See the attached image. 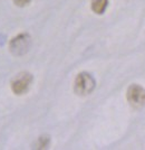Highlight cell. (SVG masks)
I'll return each mask as SVG.
<instances>
[{
  "instance_id": "cell-1",
  "label": "cell",
  "mask_w": 145,
  "mask_h": 150,
  "mask_svg": "<svg viewBox=\"0 0 145 150\" xmlns=\"http://www.w3.org/2000/svg\"><path fill=\"white\" fill-rule=\"evenodd\" d=\"M95 85H96V82L93 75L87 72H82L76 76L74 90H75V93L78 95H88L94 91Z\"/></svg>"
},
{
  "instance_id": "cell-2",
  "label": "cell",
  "mask_w": 145,
  "mask_h": 150,
  "mask_svg": "<svg viewBox=\"0 0 145 150\" xmlns=\"http://www.w3.org/2000/svg\"><path fill=\"white\" fill-rule=\"evenodd\" d=\"M34 77L28 72H21L17 74L11 81V90L17 95H22L29 91L32 86Z\"/></svg>"
},
{
  "instance_id": "cell-3",
  "label": "cell",
  "mask_w": 145,
  "mask_h": 150,
  "mask_svg": "<svg viewBox=\"0 0 145 150\" xmlns=\"http://www.w3.org/2000/svg\"><path fill=\"white\" fill-rule=\"evenodd\" d=\"M127 101L134 109H141L145 105V88L139 84H132L126 92Z\"/></svg>"
},
{
  "instance_id": "cell-4",
  "label": "cell",
  "mask_w": 145,
  "mask_h": 150,
  "mask_svg": "<svg viewBox=\"0 0 145 150\" xmlns=\"http://www.w3.org/2000/svg\"><path fill=\"white\" fill-rule=\"evenodd\" d=\"M30 46V36L28 34H19L18 36L11 39L10 42V50L15 55H22L28 50Z\"/></svg>"
},
{
  "instance_id": "cell-5",
  "label": "cell",
  "mask_w": 145,
  "mask_h": 150,
  "mask_svg": "<svg viewBox=\"0 0 145 150\" xmlns=\"http://www.w3.org/2000/svg\"><path fill=\"white\" fill-rule=\"evenodd\" d=\"M108 0H92V10L96 15H103L107 9Z\"/></svg>"
},
{
  "instance_id": "cell-6",
  "label": "cell",
  "mask_w": 145,
  "mask_h": 150,
  "mask_svg": "<svg viewBox=\"0 0 145 150\" xmlns=\"http://www.w3.org/2000/svg\"><path fill=\"white\" fill-rule=\"evenodd\" d=\"M49 144H50V138L48 136H41V137L38 138L36 148L37 149H46V148H48Z\"/></svg>"
},
{
  "instance_id": "cell-7",
  "label": "cell",
  "mask_w": 145,
  "mask_h": 150,
  "mask_svg": "<svg viewBox=\"0 0 145 150\" xmlns=\"http://www.w3.org/2000/svg\"><path fill=\"white\" fill-rule=\"evenodd\" d=\"M32 0H13V2L19 7H25L27 6Z\"/></svg>"
}]
</instances>
